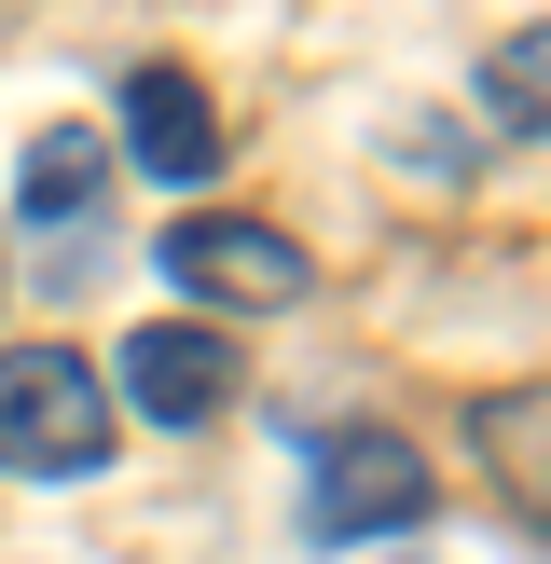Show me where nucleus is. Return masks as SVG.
<instances>
[{
	"label": "nucleus",
	"mask_w": 551,
	"mask_h": 564,
	"mask_svg": "<svg viewBox=\"0 0 551 564\" xmlns=\"http://www.w3.org/2000/svg\"><path fill=\"white\" fill-rule=\"evenodd\" d=\"M0 468L14 482H97L110 468V372L69 345H14L0 358Z\"/></svg>",
	"instance_id": "obj_1"
},
{
	"label": "nucleus",
	"mask_w": 551,
	"mask_h": 564,
	"mask_svg": "<svg viewBox=\"0 0 551 564\" xmlns=\"http://www.w3.org/2000/svg\"><path fill=\"white\" fill-rule=\"evenodd\" d=\"M428 455L400 427H317L303 441V538L317 551H372V538H413L428 523Z\"/></svg>",
	"instance_id": "obj_2"
},
{
	"label": "nucleus",
	"mask_w": 551,
	"mask_h": 564,
	"mask_svg": "<svg viewBox=\"0 0 551 564\" xmlns=\"http://www.w3.org/2000/svg\"><path fill=\"white\" fill-rule=\"evenodd\" d=\"M165 290L207 303V317H276V303L317 290V262H303V235H276V220L207 207V220H165Z\"/></svg>",
	"instance_id": "obj_3"
},
{
	"label": "nucleus",
	"mask_w": 551,
	"mask_h": 564,
	"mask_svg": "<svg viewBox=\"0 0 551 564\" xmlns=\"http://www.w3.org/2000/svg\"><path fill=\"white\" fill-rule=\"evenodd\" d=\"M125 400L152 413V427H220V413L248 400V358H235V330H207V317H152V330H125Z\"/></svg>",
	"instance_id": "obj_4"
},
{
	"label": "nucleus",
	"mask_w": 551,
	"mask_h": 564,
	"mask_svg": "<svg viewBox=\"0 0 551 564\" xmlns=\"http://www.w3.org/2000/svg\"><path fill=\"white\" fill-rule=\"evenodd\" d=\"M125 165H138V180H165V193H193V180L220 165V110H207V83H193L180 55L125 69Z\"/></svg>",
	"instance_id": "obj_5"
},
{
	"label": "nucleus",
	"mask_w": 551,
	"mask_h": 564,
	"mask_svg": "<svg viewBox=\"0 0 551 564\" xmlns=\"http://www.w3.org/2000/svg\"><path fill=\"white\" fill-rule=\"evenodd\" d=\"M97 180H110V138H83V124H42V152H28V220H83L97 207Z\"/></svg>",
	"instance_id": "obj_6"
},
{
	"label": "nucleus",
	"mask_w": 551,
	"mask_h": 564,
	"mask_svg": "<svg viewBox=\"0 0 551 564\" xmlns=\"http://www.w3.org/2000/svg\"><path fill=\"white\" fill-rule=\"evenodd\" d=\"M551 28H510V42H496V69H483V110H496V138H538L551 124Z\"/></svg>",
	"instance_id": "obj_7"
}]
</instances>
